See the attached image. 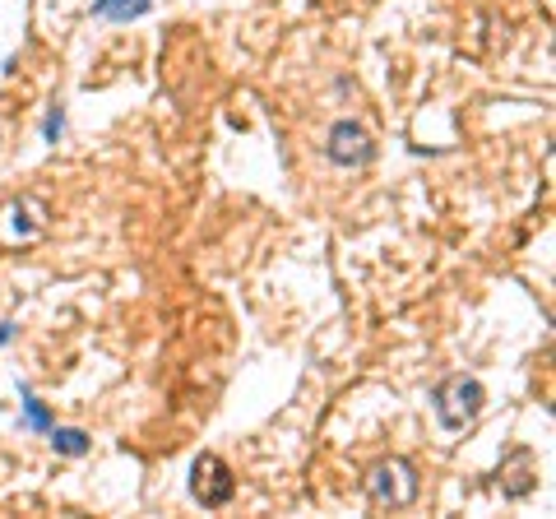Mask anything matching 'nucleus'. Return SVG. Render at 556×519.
Masks as SVG:
<instances>
[{
  "instance_id": "obj_1",
  "label": "nucleus",
  "mask_w": 556,
  "mask_h": 519,
  "mask_svg": "<svg viewBox=\"0 0 556 519\" xmlns=\"http://www.w3.org/2000/svg\"><path fill=\"white\" fill-rule=\"evenodd\" d=\"M431 403H436V418H440L445 431H464V427L478 422L482 403H487V390H482L478 376H450V380L436 385Z\"/></svg>"
},
{
  "instance_id": "obj_2",
  "label": "nucleus",
  "mask_w": 556,
  "mask_h": 519,
  "mask_svg": "<svg viewBox=\"0 0 556 519\" xmlns=\"http://www.w3.org/2000/svg\"><path fill=\"white\" fill-rule=\"evenodd\" d=\"M417 491H422V482H417V469H413L408 459H399V454L380 459L376 469L367 473V497H371L380 510H404V506H413Z\"/></svg>"
},
{
  "instance_id": "obj_5",
  "label": "nucleus",
  "mask_w": 556,
  "mask_h": 519,
  "mask_svg": "<svg viewBox=\"0 0 556 519\" xmlns=\"http://www.w3.org/2000/svg\"><path fill=\"white\" fill-rule=\"evenodd\" d=\"M538 487V454L528 450V445H515L510 454H506V463H500V491L506 497H528V491Z\"/></svg>"
},
{
  "instance_id": "obj_10",
  "label": "nucleus",
  "mask_w": 556,
  "mask_h": 519,
  "mask_svg": "<svg viewBox=\"0 0 556 519\" xmlns=\"http://www.w3.org/2000/svg\"><path fill=\"white\" fill-rule=\"evenodd\" d=\"M61 130H65V112H61V102H56L51 112H47V144L61 140Z\"/></svg>"
},
{
  "instance_id": "obj_6",
  "label": "nucleus",
  "mask_w": 556,
  "mask_h": 519,
  "mask_svg": "<svg viewBox=\"0 0 556 519\" xmlns=\"http://www.w3.org/2000/svg\"><path fill=\"white\" fill-rule=\"evenodd\" d=\"M0 218H5V228H10V241H33L42 232V204L38 200H14L0 209Z\"/></svg>"
},
{
  "instance_id": "obj_11",
  "label": "nucleus",
  "mask_w": 556,
  "mask_h": 519,
  "mask_svg": "<svg viewBox=\"0 0 556 519\" xmlns=\"http://www.w3.org/2000/svg\"><path fill=\"white\" fill-rule=\"evenodd\" d=\"M10 339H14V324H0V348H5Z\"/></svg>"
},
{
  "instance_id": "obj_4",
  "label": "nucleus",
  "mask_w": 556,
  "mask_h": 519,
  "mask_svg": "<svg viewBox=\"0 0 556 519\" xmlns=\"http://www.w3.org/2000/svg\"><path fill=\"white\" fill-rule=\"evenodd\" d=\"M325 158L334 168H367L376 158V144L361 121H334L329 134H325Z\"/></svg>"
},
{
  "instance_id": "obj_3",
  "label": "nucleus",
  "mask_w": 556,
  "mask_h": 519,
  "mask_svg": "<svg viewBox=\"0 0 556 519\" xmlns=\"http://www.w3.org/2000/svg\"><path fill=\"white\" fill-rule=\"evenodd\" d=\"M190 497L200 501L204 510H218V506H228L237 497V478L228 469V459L204 450V454H195L190 463Z\"/></svg>"
},
{
  "instance_id": "obj_9",
  "label": "nucleus",
  "mask_w": 556,
  "mask_h": 519,
  "mask_svg": "<svg viewBox=\"0 0 556 519\" xmlns=\"http://www.w3.org/2000/svg\"><path fill=\"white\" fill-rule=\"evenodd\" d=\"M19 394H23V427H33V431H51V427H56L51 408H47V403H42L33 390H28V385H23Z\"/></svg>"
},
{
  "instance_id": "obj_8",
  "label": "nucleus",
  "mask_w": 556,
  "mask_h": 519,
  "mask_svg": "<svg viewBox=\"0 0 556 519\" xmlns=\"http://www.w3.org/2000/svg\"><path fill=\"white\" fill-rule=\"evenodd\" d=\"M47 436H51V450L56 454H70V459L89 454V431H79V427H51Z\"/></svg>"
},
{
  "instance_id": "obj_7",
  "label": "nucleus",
  "mask_w": 556,
  "mask_h": 519,
  "mask_svg": "<svg viewBox=\"0 0 556 519\" xmlns=\"http://www.w3.org/2000/svg\"><path fill=\"white\" fill-rule=\"evenodd\" d=\"M153 10V0H93V14L111 23H135Z\"/></svg>"
}]
</instances>
